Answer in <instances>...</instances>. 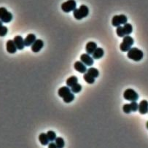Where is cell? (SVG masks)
Masks as SVG:
<instances>
[{"label":"cell","mask_w":148,"mask_h":148,"mask_svg":"<svg viewBox=\"0 0 148 148\" xmlns=\"http://www.w3.org/2000/svg\"><path fill=\"white\" fill-rule=\"evenodd\" d=\"M77 7V3L74 0H68L61 5V10L65 12H70L74 11Z\"/></svg>","instance_id":"5b68a950"},{"label":"cell","mask_w":148,"mask_h":148,"mask_svg":"<svg viewBox=\"0 0 148 148\" xmlns=\"http://www.w3.org/2000/svg\"><path fill=\"white\" fill-rule=\"evenodd\" d=\"M117 18L119 20V23H120V25L125 24V23H127V17L125 16V15H120V16H117Z\"/></svg>","instance_id":"4316f807"},{"label":"cell","mask_w":148,"mask_h":148,"mask_svg":"<svg viewBox=\"0 0 148 148\" xmlns=\"http://www.w3.org/2000/svg\"><path fill=\"white\" fill-rule=\"evenodd\" d=\"M77 82H78V79H77V77H76V76H72V77H69V78L66 80V84L67 86L71 88L73 85H75L76 83H77Z\"/></svg>","instance_id":"e0dca14e"},{"label":"cell","mask_w":148,"mask_h":148,"mask_svg":"<svg viewBox=\"0 0 148 148\" xmlns=\"http://www.w3.org/2000/svg\"><path fill=\"white\" fill-rule=\"evenodd\" d=\"M48 147L49 148H58L56 143H50L48 144Z\"/></svg>","instance_id":"1f68e13d"},{"label":"cell","mask_w":148,"mask_h":148,"mask_svg":"<svg viewBox=\"0 0 148 148\" xmlns=\"http://www.w3.org/2000/svg\"><path fill=\"white\" fill-rule=\"evenodd\" d=\"M74 70H77V72H79L80 73H83V74H85L87 72V68L86 65L84 64L81 61H76L74 64Z\"/></svg>","instance_id":"52a82bcc"},{"label":"cell","mask_w":148,"mask_h":148,"mask_svg":"<svg viewBox=\"0 0 148 148\" xmlns=\"http://www.w3.org/2000/svg\"><path fill=\"white\" fill-rule=\"evenodd\" d=\"M96 48H97V45H96V42H89L86 44L85 50H86V53L88 54L92 55L94 51L96 50Z\"/></svg>","instance_id":"7c38bea8"},{"label":"cell","mask_w":148,"mask_h":148,"mask_svg":"<svg viewBox=\"0 0 148 148\" xmlns=\"http://www.w3.org/2000/svg\"><path fill=\"white\" fill-rule=\"evenodd\" d=\"M139 113L142 115H145L148 113V102L147 100L141 101L139 104Z\"/></svg>","instance_id":"9c48e42d"},{"label":"cell","mask_w":148,"mask_h":148,"mask_svg":"<svg viewBox=\"0 0 148 148\" xmlns=\"http://www.w3.org/2000/svg\"><path fill=\"white\" fill-rule=\"evenodd\" d=\"M44 46V42L42 40H36L31 45V50L34 53H38Z\"/></svg>","instance_id":"ba28073f"},{"label":"cell","mask_w":148,"mask_h":148,"mask_svg":"<svg viewBox=\"0 0 148 148\" xmlns=\"http://www.w3.org/2000/svg\"><path fill=\"white\" fill-rule=\"evenodd\" d=\"M127 56L128 59L134 61H139L143 59L144 53L141 50L138 49L137 48H131L128 51Z\"/></svg>","instance_id":"6da1fadb"},{"label":"cell","mask_w":148,"mask_h":148,"mask_svg":"<svg viewBox=\"0 0 148 148\" xmlns=\"http://www.w3.org/2000/svg\"><path fill=\"white\" fill-rule=\"evenodd\" d=\"M71 93V89L68 86H63L61 88H59L58 91V94L60 97L63 98L66 96H67L69 93Z\"/></svg>","instance_id":"5bb4252c"},{"label":"cell","mask_w":148,"mask_h":148,"mask_svg":"<svg viewBox=\"0 0 148 148\" xmlns=\"http://www.w3.org/2000/svg\"><path fill=\"white\" fill-rule=\"evenodd\" d=\"M55 143L57 145L58 148H62L64 147V140H63V138L61 137H56V139H55Z\"/></svg>","instance_id":"cb8c5ba5"},{"label":"cell","mask_w":148,"mask_h":148,"mask_svg":"<svg viewBox=\"0 0 148 148\" xmlns=\"http://www.w3.org/2000/svg\"><path fill=\"white\" fill-rule=\"evenodd\" d=\"M130 106H131L132 112H136L139 109V104L136 103V102H131V103L130 104Z\"/></svg>","instance_id":"f546056e"},{"label":"cell","mask_w":148,"mask_h":148,"mask_svg":"<svg viewBox=\"0 0 148 148\" xmlns=\"http://www.w3.org/2000/svg\"><path fill=\"white\" fill-rule=\"evenodd\" d=\"M80 61L83 62L85 65L88 66H91L93 64V59L91 57V55L88 54V53H84V54L81 55L80 56Z\"/></svg>","instance_id":"8992f818"},{"label":"cell","mask_w":148,"mask_h":148,"mask_svg":"<svg viewBox=\"0 0 148 148\" xmlns=\"http://www.w3.org/2000/svg\"><path fill=\"white\" fill-rule=\"evenodd\" d=\"M47 135H48L50 142L55 141V139H56V134L54 131H48V132H47Z\"/></svg>","instance_id":"d4e9b609"},{"label":"cell","mask_w":148,"mask_h":148,"mask_svg":"<svg viewBox=\"0 0 148 148\" xmlns=\"http://www.w3.org/2000/svg\"><path fill=\"white\" fill-rule=\"evenodd\" d=\"M89 13V9L86 5H81L78 9H75L73 11V15L74 17L77 20H81L84 18L87 17Z\"/></svg>","instance_id":"7a4b0ae2"},{"label":"cell","mask_w":148,"mask_h":148,"mask_svg":"<svg viewBox=\"0 0 148 148\" xmlns=\"http://www.w3.org/2000/svg\"><path fill=\"white\" fill-rule=\"evenodd\" d=\"M8 28L6 26H3L0 27V37H5L7 34H8Z\"/></svg>","instance_id":"4dcf8cb0"},{"label":"cell","mask_w":148,"mask_h":148,"mask_svg":"<svg viewBox=\"0 0 148 148\" xmlns=\"http://www.w3.org/2000/svg\"><path fill=\"white\" fill-rule=\"evenodd\" d=\"M12 15L11 12H8L5 8H0V20L3 23H9L12 20Z\"/></svg>","instance_id":"277c9868"},{"label":"cell","mask_w":148,"mask_h":148,"mask_svg":"<svg viewBox=\"0 0 148 148\" xmlns=\"http://www.w3.org/2000/svg\"><path fill=\"white\" fill-rule=\"evenodd\" d=\"M81 90H82V85L79 83H76L75 85L71 87V91L74 93H77L80 92Z\"/></svg>","instance_id":"603a6c76"},{"label":"cell","mask_w":148,"mask_h":148,"mask_svg":"<svg viewBox=\"0 0 148 148\" xmlns=\"http://www.w3.org/2000/svg\"><path fill=\"white\" fill-rule=\"evenodd\" d=\"M63 99L65 103H70V102H72L74 99V93H69L67 96L63 97Z\"/></svg>","instance_id":"7402d4cb"},{"label":"cell","mask_w":148,"mask_h":148,"mask_svg":"<svg viewBox=\"0 0 148 148\" xmlns=\"http://www.w3.org/2000/svg\"><path fill=\"white\" fill-rule=\"evenodd\" d=\"M39 140H40V143L42 144V145H48L50 142L48 135L45 133H42L39 136Z\"/></svg>","instance_id":"2e32d148"},{"label":"cell","mask_w":148,"mask_h":148,"mask_svg":"<svg viewBox=\"0 0 148 148\" xmlns=\"http://www.w3.org/2000/svg\"><path fill=\"white\" fill-rule=\"evenodd\" d=\"M2 20H0V27H2Z\"/></svg>","instance_id":"d6a6232c"},{"label":"cell","mask_w":148,"mask_h":148,"mask_svg":"<svg viewBox=\"0 0 148 148\" xmlns=\"http://www.w3.org/2000/svg\"><path fill=\"white\" fill-rule=\"evenodd\" d=\"M131 48V46H129V45H127V44L124 43V42H122V43L120 45V50L123 51V52H128Z\"/></svg>","instance_id":"484cf974"},{"label":"cell","mask_w":148,"mask_h":148,"mask_svg":"<svg viewBox=\"0 0 148 148\" xmlns=\"http://www.w3.org/2000/svg\"><path fill=\"white\" fill-rule=\"evenodd\" d=\"M13 41H14L18 50H23V48H24V40L22 38V37H20V36H16V37H15L14 39H13Z\"/></svg>","instance_id":"30bf717a"},{"label":"cell","mask_w":148,"mask_h":148,"mask_svg":"<svg viewBox=\"0 0 148 148\" xmlns=\"http://www.w3.org/2000/svg\"><path fill=\"white\" fill-rule=\"evenodd\" d=\"M123 110L124 113H126V114L131 113V112H132V110H131L130 104H124L123 106Z\"/></svg>","instance_id":"f1b7e54d"},{"label":"cell","mask_w":148,"mask_h":148,"mask_svg":"<svg viewBox=\"0 0 148 148\" xmlns=\"http://www.w3.org/2000/svg\"><path fill=\"white\" fill-rule=\"evenodd\" d=\"M104 54V50L102 48H97L92 54V57L93 59L97 60V59H100L101 58L103 57Z\"/></svg>","instance_id":"9a60e30c"},{"label":"cell","mask_w":148,"mask_h":148,"mask_svg":"<svg viewBox=\"0 0 148 148\" xmlns=\"http://www.w3.org/2000/svg\"><path fill=\"white\" fill-rule=\"evenodd\" d=\"M123 32L124 34H125V36L129 35V34H131L133 31L132 25L128 23H125L124 26H123Z\"/></svg>","instance_id":"ac0fdd59"},{"label":"cell","mask_w":148,"mask_h":148,"mask_svg":"<svg viewBox=\"0 0 148 148\" xmlns=\"http://www.w3.org/2000/svg\"><path fill=\"white\" fill-rule=\"evenodd\" d=\"M116 33L117 35L120 37H125V34L123 32V26H117V29H116Z\"/></svg>","instance_id":"83f0119b"},{"label":"cell","mask_w":148,"mask_h":148,"mask_svg":"<svg viewBox=\"0 0 148 148\" xmlns=\"http://www.w3.org/2000/svg\"><path fill=\"white\" fill-rule=\"evenodd\" d=\"M6 48H7V51H8L9 53H15L17 50V47H16V44H15L14 41L13 40H8L6 44Z\"/></svg>","instance_id":"8fae6325"},{"label":"cell","mask_w":148,"mask_h":148,"mask_svg":"<svg viewBox=\"0 0 148 148\" xmlns=\"http://www.w3.org/2000/svg\"><path fill=\"white\" fill-rule=\"evenodd\" d=\"M87 73L89 74L91 76H92L93 77H94V78H96V77H99V70L96 68H93V67H91L90 69H88V70H87Z\"/></svg>","instance_id":"d6986e66"},{"label":"cell","mask_w":148,"mask_h":148,"mask_svg":"<svg viewBox=\"0 0 148 148\" xmlns=\"http://www.w3.org/2000/svg\"><path fill=\"white\" fill-rule=\"evenodd\" d=\"M83 79L85 80V82L88 83V84H93L95 83V78H94V77H93L92 76L90 75L89 74H88L87 72L84 74Z\"/></svg>","instance_id":"44dd1931"},{"label":"cell","mask_w":148,"mask_h":148,"mask_svg":"<svg viewBox=\"0 0 148 148\" xmlns=\"http://www.w3.org/2000/svg\"><path fill=\"white\" fill-rule=\"evenodd\" d=\"M123 97L125 100L129 102H136L139 99V95L134 89L128 88L123 93Z\"/></svg>","instance_id":"3957f363"},{"label":"cell","mask_w":148,"mask_h":148,"mask_svg":"<svg viewBox=\"0 0 148 148\" xmlns=\"http://www.w3.org/2000/svg\"><path fill=\"white\" fill-rule=\"evenodd\" d=\"M123 42H124V43L127 44V45H128L129 46L131 47L133 45H134V39H133L132 37H131V36L126 35V36H125V37H123Z\"/></svg>","instance_id":"ffe728a7"},{"label":"cell","mask_w":148,"mask_h":148,"mask_svg":"<svg viewBox=\"0 0 148 148\" xmlns=\"http://www.w3.org/2000/svg\"><path fill=\"white\" fill-rule=\"evenodd\" d=\"M36 41V36L34 34H29L26 36V38L24 39V44L25 46L29 47L31 46L32 44Z\"/></svg>","instance_id":"4fadbf2b"},{"label":"cell","mask_w":148,"mask_h":148,"mask_svg":"<svg viewBox=\"0 0 148 148\" xmlns=\"http://www.w3.org/2000/svg\"><path fill=\"white\" fill-rule=\"evenodd\" d=\"M146 127H147V129H148V121H147V123H146Z\"/></svg>","instance_id":"836d02e7"}]
</instances>
